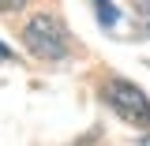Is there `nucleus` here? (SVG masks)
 Masks as SVG:
<instances>
[{
	"label": "nucleus",
	"mask_w": 150,
	"mask_h": 146,
	"mask_svg": "<svg viewBox=\"0 0 150 146\" xmlns=\"http://www.w3.org/2000/svg\"><path fill=\"white\" fill-rule=\"evenodd\" d=\"M26 0H0V11H19Z\"/></svg>",
	"instance_id": "20e7f679"
},
{
	"label": "nucleus",
	"mask_w": 150,
	"mask_h": 146,
	"mask_svg": "<svg viewBox=\"0 0 150 146\" xmlns=\"http://www.w3.org/2000/svg\"><path fill=\"white\" fill-rule=\"evenodd\" d=\"M23 45L38 60H64L71 56V34L56 11H34L23 23Z\"/></svg>",
	"instance_id": "f257e3e1"
},
{
	"label": "nucleus",
	"mask_w": 150,
	"mask_h": 146,
	"mask_svg": "<svg viewBox=\"0 0 150 146\" xmlns=\"http://www.w3.org/2000/svg\"><path fill=\"white\" fill-rule=\"evenodd\" d=\"M139 146H150V135H146V139H143V142H139Z\"/></svg>",
	"instance_id": "423d86ee"
},
{
	"label": "nucleus",
	"mask_w": 150,
	"mask_h": 146,
	"mask_svg": "<svg viewBox=\"0 0 150 146\" xmlns=\"http://www.w3.org/2000/svg\"><path fill=\"white\" fill-rule=\"evenodd\" d=\"M94 11H98V23H101V26H112V23H116L112 0H94Z\"/></svg>",
	"instance_id": "7ed1b4c3"
},
{
	"label": "nucleus",
	"mask_w": 150,
	"mask_h": 146,
	"mask_svg": "<svg viewBox=\"0 0 150 146\" xmlns=\"http://www.w3.org/2000/svg\"><path fill=\"white\" fill-rule=\"evenodd\" d=\"M0 60H11V49H4V41H0Z\"/></svg>",
	"instance_id": "39448f33"
},
{
	"label": "nucleus",
	"mask_w": 150,
	"mask_h": 146,
	"mask_svg": "<svg viewBox=\"0 0 150 146\" xmlns=\"http://www.w3.org/2000/svg\"><path fill=\"white\" fill-rule=\"evenodd\" d=\"M101 97L120 120H128L135 128H150V97L128 79H109L101 86Z\"/></svg>",
	"instance_id": "f03ea898"
}]
</instances>
